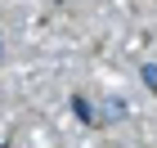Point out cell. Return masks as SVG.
I'll return each mask as SVG.
<instances>
[{
    "label": "cell",
    "instance_id": "6da1fadb",
    "mask_svg": "<svg viewBox=\"0 0 157 148\" xmlns=\"http://www.w3.org/2000/svg\"><path fill=\"white\" fill-rule=\"evenodd\" d=\"M144 81H148V85L157 90V67H144Z\"/></svg>",
    "mask_w": 157,
    "mask_h": 148
},
{
    "label": "cell",
    "instance_id": "7a4b0ae2",
    "mask_svg": "<svg viewBox=\"0 0 157 148\" xmlns=\"http://www.w3.org/2000/svg\"><path fill=\"white\" fill-rule=\"evenodd\" d=\"M0 54H5V40H0Z\"/></svg>",
    "mask_w": 157,
    "mask_h": 148
}]
</instances>
